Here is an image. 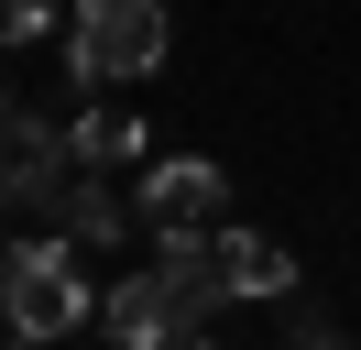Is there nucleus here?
I'll return each instance as SVG.
<instances>
[{
  "instance_id": "nucleus-2",
  "label": "nucleus",
  "mask_w": 361,
  "mask_h": 350,
  "mask_svg": "<svg viewBox=\"0 0 361 350\" xmlns=\"http://www.w3.org/2000/svg\"><path fill=\"white\" fill-rule=\"evenodd\" d=\"M164 44H176V22H164L154 0H77V22H66V77H77V88L154 77Z\"/></svg>"
},
{
  "instance_id": "nucleus-4",
  "label": "nucleus",
  "mask_w": 361,
  "mask_h": 350,
  "mask_svg": "<svg viewBox=\"0 0 361 350\" xmlns=\"http://www.w3.org/2000/svg\"><path fill=\"white\" fill-rule=\"evenodd\" d=\"M66 153H77V143H55V131H44V109H33V99H11V153H0V175H11V208H55V197H66Z\"/></svg>"
},
{
  "instance_id": "nucleus-3",
  "label": "nucleus",
  "mask_w": 361,
  "mask_h": 350,
  "mask_svg": "<svg viewBox=\"0 0 361 350\" xmlns=\"http://www.w3.org/2000/svg\"><path fill=\"white\" fill-rule=\"evenodd\" d=\"M99 328H110L121 350H176L197 318L176 306V284H164V274H121L110 296H99Z\"/></svg>"
},
{
  "instance_id": "nucleus-1",
  "label": "nucleus",
  "mask_w": 361,
  "mask_h": 350,
  "mask_svg": "<svg viewBox=\"0 0 361 350\" xmlns=\"http://www.w3.org/2000/svg\"><path fill=\"white\" fill-rule=\"evenodd\" d=\"M0 306H11V339H77V328L99 318L88 274H77L66 241H11V262H0Z\"/></svg>"
},
{
  "instance_id": "nucleus-6",
  "label": "nucleus",
  "mask_w": 361,
  "mask_h": 350,
  "mask_svg": "<svg viewBox=\"0 0 361 350\" xmlns=\"http://www.w3.org/2000/svg\"><path fill=\"white\" fill-rule=\"evenodd\" d=\"M154 274L176 284V306H186V318H208V306L230 296V274H219V241H197V230H164V241H154Z\"/></svg>"
},
{
  "instance_id": "nucleus-10",
  "label": "nucleus",
  "mask_w": 361,
  "mask_h": 350,
  "mask_svg": "<svg viewBox=\"0 0 361 350\" xmlns=\"http://www.w3.org/2000/svg\"><path fill=\"white\" fill-rule=\"evenodd\" d=\"M44 22H55V0H0V33H11V44H33Z\"/></svg>"
},
{
  "instance_id": "nucleus-5",
  "label": "nucleus",
  "mask_w": 361,
  "mask_h": 350,
  "mask_svg": "<svg viewBox=\"0 0 361 350\" xmlns=\"http://www.w3.org/2000/svg\"><path fill=\"white\" fill-rule=\"evenodd\" d=\"M208 208H219V164H208V153H164V164L142 175V219H154V230H197Z\"/></svg>"
},
{
  "instance_id": "nucleus-7",
  "label": "nucleus",
  "mask_w": 361,
  "mask_h": 350,
  "mask_svg": "<svg viewBox=\"0 0 361 350\" xmlns=\"http://www.w3.org/2000/svg\"><path fill=\"white\" fill-rule=\"evenodd\" d=\"M219 274H230V296H285V284H295V252L263 241V230H219Z\"/></svg>"
},
{
  "instance_id": "nucleus-8",
  "label": "nucleus",
  "mask_w": 361,
  "mask_h": 350,
  "mask_svg": "<svg viewBox=\"0 0 361 350\" xmlns=\"http://www.w3.org/2000/svg\"><path fill=\"white\" fill-rule=\"evenodd\" d=\"M66 143H77V164H88V175L142 164V121H132V109H110V99H99V109H77V131H66Z\"/></svg>"
},
{
  "instance_id": "nucleus-11",
  "label": "nucleus",
  "mask_w": 361,
  "mask_h": 350,
  "mask_svg": "<svg viewBox=\"0 0 361 350\" xmlns=\"http://www.w3.org/2000/svg\"><path fill=\"white\" fill-rule=\"evenodd\" d=\"M295 350H350V339H339V328H295Z\"/></svg>"
},
{
  "instance_id": "nucleus-9",
  "label": "nucleus",
  "mask_w": 361,
  "mask_h": 350,
  "mask_svg": "<svg viewBox=\"0 0 361 350\" xmlns=\"http://www.w3.org/2000/svg\"><path fill=\"white\" fill-rule=\"evenodd\" d=\"M66 230L88 252H110V241H132V197L121 186H66Z\"/></svg>"
},
{
  "instance_id": "nucleus-12",
  "label": "nucleus",
  "mask_w": 361,
  "mask_h": 350,
  "mask_svg": "<svg viewBox=\"0 0 361 350\" xmlns=\"http://www.w3.org/2000/svg\"><path fill=\"white\" fill-rule=\"evenodd\" d=\"M176 350H208V339H176Z\"/></svg>"
}]
</instances>
